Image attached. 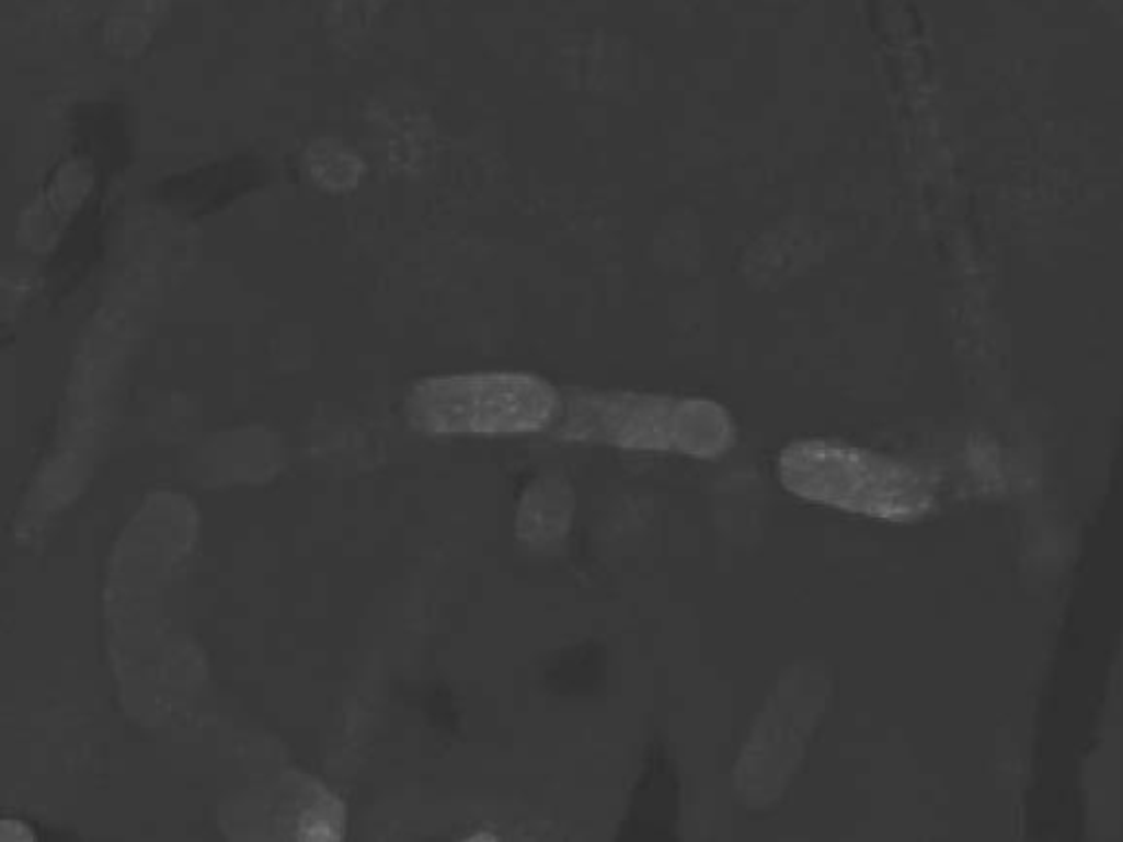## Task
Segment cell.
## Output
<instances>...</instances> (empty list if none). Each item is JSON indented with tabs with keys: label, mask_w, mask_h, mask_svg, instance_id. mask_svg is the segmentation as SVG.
<instances>
[{
	"label": "cell",
	"mask_w": 1123,
	"mask_h": 842,
	"mask_svg": "<svg viewBox=\"0 0 1123 842\" xmlns=\"http://www.w3.org/2000/svg\"><path fill=\"white\" fill-rule=\"evenodd\" d=\"M560 404V391L534 373L481 371L417 382L404 413L431 435H520L551 428Z\"/></svg>",
	"instance_id": "3"
},
{
	"label": "cell",
	"mask_w": 1123,
	"mask_h": 842,
	"mask_svg": "<svg viewBox=\"0 0 1123 842\" xmlns=\"http://www.w3.org/2000/svg\"><path fill=\"white\" fill-rule=\"evenodd\" d=\"M575 496L571 485L560 476H542L534 481L518 505L516 533L520 540L545 546L558 542L571 527Z\"/></svg>",
	"instance_id": "4"
},
{
	"label": "cell",
	"mask_w": 1123,
	"mask_h": 842,
	"mask_svg": "<svg viewBox=\"0 0 1123 842\" xmlns=\"http://www.w3.org/2000/svg\"><path fill=\"white\" fill-rule=\"evenodd\" d=\"M560 395L551 430L564 441L715 459L737 437L731 413L711 400L580 389Z\"/></svg>",
	"instance_id": "1"
},
{
	"label": "cell",
	"mask_w": 1123,
	"mask_h": 842,
	"mask_svg": "<svg viewBox=\"0 0 1123 842\" xmlns=\"http://www.w3.org/2000/svg\"><path fill=\"white\" fill-rule=\"evenodd\" d=\"M777 476L799 498L895 522L921 516L932 496L926 476L906 463L829 439L788 443Z\"/></svg>",
	"instance_id": "2"
}]
</instances>
